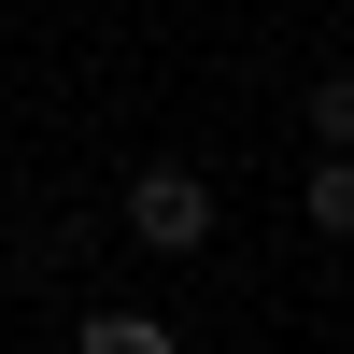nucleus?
I'll list each match as a JSON object with an SVG mask.
<instances>
[{"label":"nucleus","instance_id":"f257e3e1","mask_svg":"<svg viewBox=\"0 0 354 354\" xmlns=\"http://www.w3.org/2000/svg\"><path fill=\"white\" fill-rule=\"evenodd\" d=\"M128 241H142V255H198V241H213V170L156 156V170L128 185Z\"/></svg>","mask_w":354,"mask_h":354},{"label":"nucleus","instance_id":"f03ea898","mask_svg":"<svg viewBox=\"0 0 354 354\" xmlns=\"http://www.w3.org/2000/svg\"><path fill=\"white\" fill-rule=\"evenodd\" d=\"M85 354H170L156 312H85Z\"/></svg>","mask_w":354,"mask_h":354},{"label":"nucleus","instance_id":"7ed1b4c3","mask_svg":"<svg viewBox=\"0 0 354 354\" xmlns=\"http://www.w3.org/2000/svg\"><path fill=\"white\" fill-rule=\"evenodd\" d=\"M312 227L354 241V156H312Z\"/></svg>","mask_w":354,"mask_h":354},{"label":"nucleus","instance_id":"20e7f679","mask_svg":"<svg viewBox=\"0 0 354 354\" xmlns=\"http://www.w3.org/2000/svg\"><path fill=\"white\" fill-rule=\"evenodd\" d=\"M312 142H326V156H354V71L312 85Z\"/></svg>","mask_w":354,"mask_h":354}]
</instances>
